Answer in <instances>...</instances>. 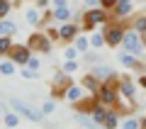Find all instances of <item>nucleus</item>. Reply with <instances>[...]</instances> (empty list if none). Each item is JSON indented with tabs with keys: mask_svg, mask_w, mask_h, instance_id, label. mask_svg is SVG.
<instances>
[{
	"mask_svg": "<svg viewBox=\"0 0 146 129\" xmlns=\"http://www.w3.org/2000/svg\"><path fill=\"white\" fill-rule=\"evenodd\" d=\"M102 32H105V39H107V47L110 49H117V47H122V41H124L127 25H124V22H107Z\"/></svg>",
	"mask_w": 146,
	"mask_h": 129,
	"instance_id": "nucleus-2",
	"label": "nucleus"
},
{
	"mask_svg": "<svg viewBox=\"0 0 146 129\" xmlns=\"http://www.w3.org/2000/svg\"><path fill=\"white\" fill-rule=\"evenodd\" d=\"M110 20H112L110 10H105V7H90L88 12H83V29H95L98 25H105Z\"/></svg>",
	"mask_w": 146,
	"mask_h": 129,
	"instance_id": "nucleus-4",
	"label": "nucleus"
},
{
	"mask_svg": "<svg viewBox=\"0 0 146 129\" xmlns=\"http://www.w3.org/2000/svg\"><path fill=\"white\" fill-rule=\"evenodd\" d=\"M68 0H51V7H66Z\"/></svg>",
	"mask_w": 146,
	"mask_h": 129,
	"instance_id": "nucleus-38",
	"label": "nucleus"
},
{
	"mask_svg": "<svg viewBox=\"0 0 146 129\" xmlns=\"http://www.w3.org/2000/svg\"><path fill=\"white\" fill-rule=\"evenodd\" d=\"M119 117H122V114L117 112V110H110L107 117H105V122H102V127L105 129H117V127H119Z\"/></svg>",
	"mask_w": 146,
	"mask_h": 129,
	"instance_id": "nucleus-17",
	"label": "nucleus"
},
{
	"mask_svg": "<svg viewBox=\"0 0 146 129\" xmlns=\"http://www.w3.org/2000/svg\"><path fill=\"white\" fill-rule=\"evenodd\" d=\"M27 66H29L32 71H39V68H42V61H39V59H34V56H32L29 61H27Z\"/></svg>",
	"mask_w": 146,
	"mask_h": 129,
	"instance_id": "nucleus-34",
	"label": "nucleus"
},
{
	"mask_svg": "<svg viewBox=\"0 0 146 129\" xmlns=\"http://www.w3.org/2000/svg\"><path fill=\"white\" fill-rule=\"evenodd\" d=\"M90 47H93V49H102V47H107V39H105V32H95V34L90 37Z\"/></svg>",
	"mask_w": 146,
	"mask_h": 129,
	"instance_id": "nucleus-25",
	"label": "nucleus"
},
{
	"mask_svg": "<svg viewBox=\"0 0 146 129\" xmlns=\"http://www.w3.org/2000/svg\"><path fill=\"white\" fill-rule=\"evenodd\" d=\"M139 85L146 90V73H144V76H139Z\"/></svg>",
	"mask_w": 146,
	"mask_h": 129,
	"instance_id": "nucleus-40",
	"label": "nucleus"
},
{
	"mask_svg": "<svg viewBox=\"0 0 146 129\" xmlns=\"http://www.w3.org/2000/svg\"><path fill=\"white\" fill-rule=\"evenodd\" d=\"M131 27H134L136 32H141V34H146V12H136V15L131 17Z\"/></svg>",
	"mask_w": 146,
	"mask_h": 129,
	"instance_id": "nucleus-22",
	"label": "nucleus"
},
{
	"mask_svg": "<svg viewBox=\"0 0 146 129\" xmlns=\"http://www.w3.org/2000/svg\"><path fill=\"white\" fill-rule=\"evenodd\" d=\"M117 59H119V63H122L124 68H134L136 63H139V56H136V54H131V51H127V49H122Z\"/></svg>",
	"mask_w": 146,
	"mask_h": 129,
	"instance_id": "nucleus-15",
	"label": "nucleus"
},
{
	"mask_svg": "<svg viewBox=\"0 0 146 129\" xmlns=\"http://www.w3.org/2000/svg\"><path fill=\"white\" fill-rule=\"evenodd\" d=\"M71 73H66L61 68V71L56 73V76L51 78V98H58V95H66V90H68V85H71Z\"/></svg>",
	"mask_w": 146,
	"mask_h": 129,
	"instance_id": "nucleus-7",
	"label": "nucleus"
},
{
	"mask_svg": "<svg viewBox=\"0 0 146 129\" xmlns=\"http://www.w3.org/2000/svg\"><path fill=\"white\" fill-rule=\"evenodd\" d=\"M83 3H85V5H88V7H98V5H102L100 0H83Z\"/></svg>",
	"mask_w": 146,
	"mask_h": 129,
	"instance_id": "nucleus-39",
	"label": "nucleus"
},
{
	"mask_svg": "<svg viewBox=\"0 0 146 129\" xmlns=\"http://www.w3.org/2000/svg\"><path fill=\"white\" fill-rule=\"evenodd\" d=\"M10 107L15 110L17 114L27 117L29 122H42V119H44V112H42V110H34V107H29L27 102H22V100H17V98H10Z\"/></svg>",
	"mask_w": 146,
	"mask_h": 129,
	"instance_id": "nucleus-5",
	"label": "nucleus"
},
{
	"mask_svg": "<svg viewBox=\"0 0 146 129\" xmlns=\"http://www.w3.org/2000/svg\"><path fill=\"white\" fill-rule=\"evenodd\" d=\"M85 93H88V90L83 88V83H71V85H68V90H66V95H63V98H66L68 102H73V105H78L80 100L85 98Z\"/></svg>",
	"mask_w": 146,
	"mask_h": 129,
	"instance_id": "nucleus-10",
	"label": "nucleus"
},
{
	"mask_svg": "<svg viewBox=\"0 0 146 129\" xmlns=\"http://www.w3.org/2000/svg\"><path fill=\"white\" fill-rule=\"evenodd\" d=\"M90 73H93L95 78H100L102 83L105 80H122V76H117L110 66H100V63H98V66H93V71H90Z\"/></svg>",
	"mask_w": 146,
	"mask_h": 129,
	"instance_id": "nucleus-11",
	"label": "nucleus"
},
{
	"mask_svg": "<svg viewBox=\"0 0 146 129\" xmlns=\"http://www.w3.org/2000/svg\"><path fill=\"white\" fill-rule=\"evenodd\" d=\"M119 95L134 98V85H131V80H129V78H124V76H122V80H119Z\"/></svg>",
	"mask_w": 146,
	"mask_h": 129,
	"instance_id": "nucleus-24",
	"label": "nucleus"
},
{
	"mask_svg": "<svg viewBox=\"0 0 146 129\" xmlns=\"http://www.w3.org/2000/svg\"><path fill=\"white\" fill-rule=\"evenodd\" d=\"M122 49H127V51L141 56V54L146 51V39H144V34H141V32H136L134 27H131V29H127L124 41H122Z\"/></svg>",
	"mask_w": 146,
	"mask_h": 129,
	"instance_id": "nucleus-3",
	"label": "nucleus"
},
{
	"mask_svg": "<svg viewBox=\"0 0 146 129\" xmlns=\"http://www.w3.org/2000/svg\"><path fill=\"white\" fill-rule=\"evenodd\" d=\"M36 3V7H39V10H46L49 5H51V0H34Z\"/></svg>",
	"mask_w": 146,
	"mask_h": 129,
	"instance_id": "nucleus-37",
	"label": "nucleus"
},
{
	"mask_svg": "<svg viewBox=\"0 0 146 129\" xmlns=\"http://www.w3.org/2000/svg\"><path fill=\"white\" fill-rule=\"evenodd\" d=\"M98 100L105 107H115L119 100V80H105L98 90Z\"/></svg>",
	"mask_w": 146,
	"mask_h": 129,
	"instance_id": "nucleus-1",
	"label": "nucleus"
},
{
	"mask_svg": "<svg viewBox=\"0 0 146 129\" xmlns=\"http://www.w3.org/2000/svg\"><path fill=\"white\" fill-rule=\"evenodd\" d=\"M12 47H15L12 37H0V56H7L12 51Z\"/></svg>",
	"mask_w": 146,
	"mask_h": 129,
	"instance_id": "nucleus-26",
	"label": "nucleus"
},
{
	"mask_svg": "<svg viewBox=\"0 0 146 129\" xmlns=\"http://www.w3.org/2000/svg\"><path fill=\"white\" fill-rule=\"evenodd\" d=\"M0 73H3V76H15V73H17V63L12 61V59L0 61Z\"/></svg>",
	"mask_w": 146,
	"mask_h": 129,
	"instance_id": "nucleus-23",
	"label": "nucleus"
},
{
	"mask_svg": "<svg viewBox=\"0 0 146 129\" xmlns=\"http://www.w3.org/2000/svg\"><path fill=\"white\" fill-rule=\"evenodd\" d=\"M134 100L136 98H127V95H119V100H117V112L122 114V117H129L131 112H134Z\"/></svg>",
	"mask_w": 146,
	"mask_h": 129,
	"instance_id": "nucleus-12",
	"label": "nucleus"
},
{
	"mask_svg": "<svg viewBox=\"0 0 146 129\" xmlns=\"http://www.w3.org/2000/svg\"><path fill=\"white\" fill-rule=\"evenodd\" d=\"M80 83H83V88L88 90V95H98L100 85H102V80H100V78H95L93 73H88V76H83V78H80Z\"/></svg>",
	"mask_w": 146,
	"mask_h": 129,
	"instance_id": "nucleus-13",
	"label": "nucleus"
},
{
	"mask_svg": "<svg viewBox=\"0 0 146 129\" xmlns=\"http://www.w3.org/2000/svg\"><path fill=\"white\" fill-rule=\"evenodd\" d=\"M100 3H102L100 7H105V10H112V7H115L117 3H119V0H100Z\"/></svg>",
	"mask_w": 146,
	"mask_h": 129,
	"instance_id": "nucleus-35",
	"label": "nucleus"
},
{
	"mask_svg": "<svg viewBox=\"0 0 146 129\" xmlns=\"http://www.w3.org/2000/svg\"><path fill=\"white\" fill-rule=\"evenodd\" d=\"M17 34V25L10 20H0V37H15Z\"/></svg>",
	"mask_w": 146,
	"mask_h": 129,
	"instance_id": "nucleus-21",
	"label": "nucleus"
},
{
	"mask_svg": "<svg viewBox=\"0 0 146 129\" xmlns=\"http://www.w3.org/2000/svg\"><path fill=\"white\" fill-rule=\"evenodd\" d=\"M83 59H85V61H88V63H93V66H95V63H98V56H95L93 51H88V54H83Z\"/></svg>",
	"mask_w": 146,
	"mask_h": 129,
	"instance_id": "nucleus-36",
	"label": "nucleus"
},
{
	"mask_svg": "<svg viewBox=\"0 0 146 129\" xmlns=\"http://www.w3.org/2000/svg\"><path fill=\"white\" fill-rule=\"evenodd\" d=\"M117 129H124V127H117Z\"/></svg>",
	"mask_w": 146,
	"mask_h": 129,
	"instance_id": "nucleus-43",
	"label": "nucleus"
},
{
	"mask_svg": "<svg viewBox=\"0 0 146 129\" xmlns=\"http://www.w3.org/2000/svg\"><path fill=\"white\" fill-rule=\"evenodd\" d=\"M20 76L27 78V80H36L39 78V71H32L29 66H20Z\"/></svg>",
	"mask_w": 146,
	"mask_h": 129,
	"instance_id": "nucleus-28",
	"label": "nucleus"
},
{
	"mask_svg": "<svg viewBox=\"0 0 146 129\" xmlns=\"http://www.w3.org/2000/svg\"><path fill=\"white\" fill-rule=\"evenodd\" d=\"M17 124H20V114L12 110V112H5V127H10V129H15Z\"/></svg>",
	"mask_w": 146,
	"mask_h": 129,
	"instance_id": "nucleus-27",
	"label": "nucleus"
},
{
	"mask_svg": "<svg viewBox=\"0 0 146 129\" xmlns=\"http://www.w3.org/2000/svg\"><path fill=\"white\" fill-rule=\"evenodd\" d=\"M122 127H124V129H141V119H136V117H124Z\"/></svg>",
	"mask_w": 146,
	"mask_h": 129,
	"instance_id": "nucleus-29",
	"label": "nucleus"
},
{
	"mask_svg": "<svg viewBox=\"0 0 146 129\" xmlns=\"http://www.w3.org/2000/svg\"><path fill=\"white\" fill-rule=\"evenodd\" d=\"M76 122L80 124V127H85V129H100V124L93 119V114H88V112H76Z\"/></svg>",
	"mask_w": 146,
	"mask_h": 129,
	"instance_id": "nucleus-14",
	"label": "nucleus"
},
{
	"mask_svg": "<svg viewBox=\"0 0 146 129\" xmlns=\"http://www.w3.org/2000/svg\"><path fill=\"white\" fill-rule=\"evenodd\" d=\"M119 3H131V0H119Z\"/></svg>",
	"mask_w": 146,
	"mask_h": 129,
	"instance_id": "nucleus-42",
	"label": "nucleus"
},
{
	"mask_svg": "<svg viewBox=\"0 0 146 129\" xmlns=\"http://www.w3.org/2000/svg\"><path fill=\"white\" fill-rule=\"evenodd\" d=\"M80 29H83V25H78V22H63V25H58V39L61 41H73L80 34Z\"/></svg>",
	"mask_w": 146,
	"mask_h": 129,
	"instance_id": "nucleus-9",
	"label": "nucleus"
},
{
	"mask_svg": "<svg viewBox=\"0 0 146 129\" xmlns=\"http://www.w3.org/2000/svg\"><path fill=\"white\" fill-rule=\"evenodd\" d=\"M71 15H73V12L68 10V5L66 7H54V22H56V25L68 22V20H71Z\"/></svg>",
	"mask_w": 146,
	"mask_h": 129,
	"instance_id": "nucleus-18",
	"label": "nucleus"
},
{
	"mask_svg": "<svg viewBox=\"0 0 146 129\" xmlns=\"http://www.w3.org/2000/svg\"><path fill=\"white\" fill-rule=\"evenodd\" d=\"M141 129H146V117H144V119H141Z\"/></svg>",
	"mask_w": 146,
	"mask_h": 129,
	"instance_id": "nucleus-41",
	"label": "nucleus"
},
{
	"mask_svg": "<svg viewBox=\"0 0 146 129\" xmlns=\"http://www.w3.org/2000/svg\"><path fill=\"white\" fill-rule=\"evenodd\" d=\"M54 110H56V102H54V100H49V102H44V107H42V112H44V114H51Z\"/></svg>",
	"mask_w": 146,
	"mask_h": 129,
	"instance_id": "nucleus-33",
	"label": "nucleus"
},
{
	"mask_svg": "<svg viewBox=\"0 0 146 129\" xmlns=\"http://www.w3.org/2000/svg\"><path fill=\"white\" fill-rule=\"evenodd\" d=\"M112 15H115L117 20H122V17H129V15H131V3H117V5L112 7Z\"/></svg>",
	"mask_w": 146,
	"mask_h": 129,
	"instance_id": "nucleus-19",
	"label": "nucleus"
},
{
	"mask_svg": "<svg viewBox=\"0 0 146 129\" xmlns=\"http://www.w3.org/2000/svg\"><path fill=\"white\" fill-rule=\"evenodd\" d=\"M27 47L32 49V51H42V54H49L54 49V39L49 34H44V32H34V34L29 37V41H27Z\"/></svg>",
	"mask_w": 146,
	"mask_h": 129,
	"instance_id": "nucleus-6",
	"label": "nucleus"
},
{
	"mask_svg": "<svg viewBox=\"0 0 146 129\" xmlns=\"http://www.w3.org/2000/svg\"><path fill=\"white\" fill-rule=\"evenodd\" d=\"M63 71L73 76V73L78 71V61H76V59H66V63H63Z\"/></svg>",
	"mask_w": 146,
	"mask_h": 129,
	"instance_id": "nucleus-31",
	"label": "nucleus"
},
{
	"mask_svg": "<svg viewBox=\"0 0 146 129\" xmlns=\"http://www.w3.org/2000/svg\"><path fill=\"white\" fill-rule=\"evenodd\" d=\"M7 59H12L17 66H27V61L32 59V49L27 47V44H15L12 51L7 54Z\"/></svg>",
	"mask_w": 146,
	"mask_h": 129,
	"instance_id": "nucleus-8",
	"label": "nucleus"
},
{
	"mask_svg": "<svg viewBox=\"0 0 146 129\" xmlns=\"http://www.w3.org/2000/svg\"><path fill=\"white\" fill-rule=\"evenodd\" d=\"M73 47L78 49L80 54H88L90 49H93V47H90V37H83V34H78L76 39H73Z\"/></svg>",
	"mask_w": 146,
	"mask_h": 129,
	"instance_id": "nucleus-20",
	"label": "nucleus"
},
{
	"mask_svg": "<svg viewBox=\"0 0 146 129\" xmlns=\"http://www.w3.org/2000/svg\"><path fill=\"white\" fill-rule=\"evenodd\" d=\"M10 10H12V0H0V20H5Z\"/></svg>",
	"mask_w": 146,
	"mask_h": 129,
	"instance_id": "nucleus-30",
	"label": "nucleus"
},
{
	"mask_svg": "<svg viewBox=\"0 0 146 129\" xmlns=\"http://www.w3.org/2000/svg\"><path fill=\"white\" fill-rule=\"evenodd\" d=\"M78 49H76V47H66V49H63V59H78Z\"/></svg>",
	"mask_w": 146,
	"mask_h": 129,
	"instance_id": "nucleus-32",
	"label": "nucleus"
},
{
	"mask_svg": "<svg viewBox=\"0 0 146 129\" xmlns=\"http://www.w3.org/2000/svg\"><path fill=\"white\" fill-rule=\"evenodd\" d=\"M25 20H27V25L39 27L42 25V10H39V7H29V10L25 12Z\"/></svg>",
	"mask_w": 146,
	"mask_h": 129,
	"instance_id": "nucleus-16",
	"label": "nucleus"
}]
</instances>
